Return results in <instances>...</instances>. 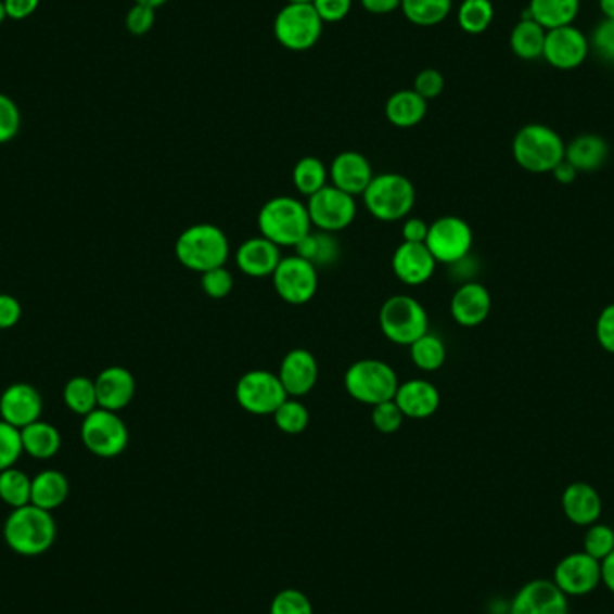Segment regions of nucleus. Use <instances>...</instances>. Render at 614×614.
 Masks as SVG:
<instances>
[{
	"label": "nucleus",
	"mask_w": 614,
	"mask_h": 614,
	"mask_svg": "<svg viewBox=\"0 0 614 614\" xmlns=\"http://www.w3.org/2000/svg\"><path fill=\"white\" fill-rule=\"evenodd\" d=\"M580 11V0H530L523 18H532L547 31L572 26Z\"/></svg>",
	"instance_id": "bb28decb"
},
{
	"label": "nucleus",
	"mask_w": 614,
	"mask_h": 614,
	"mask_svg": "<svg viewBox=\"0 0 614 614\" xmlns=\"http://www.w3.org/2000/svg\"><path fill=\"white\" fill-rule=\"evenodd\" d=\"M561 507L570 523L588 528L589 525L600 520L604 511V501L593 485L586 484V482H573L567 485L561 496Z\"/></svg>",
	"instance_id": "5701e85b"
},
{
	"label": "nucleus",
	"mask_w": 614,
	"mask_h": 614,
	"mask_svg": "<svg viewBox=\"0 0 614 614\" xmlns=\"http://www.w3.org/2000/svg\"><path fill=\"white\" fill-rule=\"evenodd\" d=\"M394 401L408 419H427L440 407V392L430 381L411 380L399 383Z\"/></svg>",
	"instance_id": "393cba45"
},
{
	"label": "nucleus",
	"mask_w": 614,
	"mask_h": 614,
	"mask_svg": "<svg viewBox=\"0 0 614 614\" xmlns=\"http://www.w3.org/2000/svg\"><path fill=\"white\" fill-rule=\"evenodd\" d=\"M329 178L334 188L356 199L359 194L363 196L374 178V172L367 156L358 152H344L336 155L329 167Z\"/></svg>",
	"instance_id": "412c9836"
},
{
	"label": "nucleus",
	"mask_w": 614,
	"mask_h": 614,
	"mask_svg": "<svg viewBox=\"0 0 614 614\" xmlns=\"http://www.w3.org/2000/svg\"><path fill=\"white\" fill-rule=\"evenodd\" d=\"M22 306L13 295L0 293V331L15 328L21 322Z\"/></svg>",
	"instance_id": "603ef678"
},
{
	"label": "nucleus",
	"mask_w": 614,
	"mask_h": 614,
	"mask_svg": "<svg viewBox=\"0 0 614 614\" xmlns=\"http://www.w3.org/2000/svg\"><path fill=\"white\" fill-rule=\"evenodd\" d=\"M63 402L68 410L87 417L98 407V392H95V381L87 375H76L63 386Z\"/></svg>",
	"instance_id": "72a5a7b5"
},
{
	"label": "nucleus",
	"mask_w": 614,
	"mask_h": 614,
	"mask_svg": "<svg viewBox=\"0 0 614 614\" xmlns=\"http://www.w3.org/2000/svg\"><path fill=\"white\" fill-rule=\"evenodd\" d=\"M552 580L566 597H584L602 584V567L584 550L567 553L553 567Z\"/></svg>",
	"instance_id": "4468645a"
},
{
	"label": "nucleus",
	"mask_w": 614,
	"mask_h": 614,
	"mask_svg": "<svg viewBox=\"0 0 614 614\" xmlns=\"http://www.w3.org/2000/svg\"><path fill=\"white\" fill-rule=\"evenodd\" d=\"M370 419H372V424L378 432L391 435V433L399 432V427L402 426L407 417L402 413L401 408L397 407V402L392 399V401L380 402V405L372 407Z\"/></svg>",
	"instance_id": "c03bdc74"
},
{
	"label": "nucleus",
	"mask_w": 614,
	"mask_h": 614,
	"mask_svg": "<svg viewBox=\"0 0 614 614\" xmlns=\"http://www.w3.org/2000/svg\"><path fill=\"white\" fill-rule=\"evenodd\" d=\"M286 399L279 375L268 370H251L235 385V401L252 415H273Z\"/></svg>",
	"instance_id": "9d476101"
},
{
	"label": "nucleus",
	"mask_w": 614,
	"mask_h": 614,
	"mask_svg": "<svg viewBox=\"0 0 614 614\" xmlns=\"http://www.w3.org/2000/svg\"><path fill=\"white\" fill-rule=\"evenodd\" d=\"M81 440L90 453L100 459H115L125 453L130 443V432L117 411L95 408L85 417Z\"/></svg>",
	"instance_id": "6e6552de"
},
{
	"label": "nucleus",
	"mask_w": 614,
	"mask_h": 614,
	"mask_svg": "<svg viewBox=\"0 0 614 614\" xmlns=\"http://www.w3.org/2000/svg\"><path fill=\"white\" fill-rule=\"evenodd\" d=\"M5 18H8V13H5L4 0H0V24H2Z\"/></svg>",
	"instance_id": "680f3d73"
},
{
	"label": "nucleus",
	"mask_w": 614,
	"mask_h": 614,
	"mask_svg": "<svg viewBox=\"0 0 614 614\" xmlns=\"http://www.w3.org/2000/svg\"><path fill=\"white\" fill-rule=\"evenodd\" d=\"M56 534V521L51 512L33 503L13 509L4 523L5 545L26 558H37L51 550Z\"/></svg>",
	"instance_id": "f257e3e1"
},
{
	"label": "nucleus",
	"mask_w": 614,
	"mask_h": 614,
	"mask_svg": "<svg viewBox=\"0 0 614 614\" xmlns=\"http://www.w3.org/2000/svg\"><path fill=\"white\" fill-rule=\"evenodd\" d=\"M380 328L392 344L411 345L427 333V312L417 298L394 295L380 309Z\"/></svg>",
	"instance_id": "0eeeda50"
},
{
	"label": "nucleus",
	"mask_w": 614,
	"mask_h": 614,
	"mask_svg": "<svg viewBox=\"0 0 614 614\" xmlns=\"http://www.w3.org/2000/svg\"><path fill=\"white\" fill-rule=\"evenodd\" d=\"M583 550L602 563L614 550V528L599 521L589 525L584 534Z\"/></svg>",
	"instance_id": "ea45409f"
},
{
	"label": "nucleus",
	"mask_w": 614,
	"mask_h": 614,
	"mask_svg": "<svg viewBox=\"0 0 614 614\" xmlns=\"http://www.w3.org/2000/svg\"><path fill=\"white\" fill-rule=\"evenodd\" d=\"M594 336L600 347L614 355V304L605 306L594 323Z\"/></svg>",
	"instance_id": "8fccbe9b"
},
{
	"label": "nucleus",
	"mask_w": 614,
	"mask_h": 614,
	"mask_svg": "<svg viewBox=\"0 0 614 614\" xmlns=\"http://www.w3.org/2000/svg\"><path fill=\"white\" fill-rule=\"evenodd\" d=\"M451 317L462 328H478L489 318L493 298L484 284L463 282L451 298Z\"/></svg>",
	"instance_id": "aec40b11"
},
{
	"label": "nucleus",
	"mask_w": 614,
	"mask_h": 614,
	"mask_svg": "<svg viewBox=\"0 0 614 614\" xmlns=\"http://www.w3.org/2000/svg\"><path fill=\"white\" fill-rule=\"evenodd\" d=\"M21 130V110L10 95L0 92V144L13 141Z\"/></svg>",
	"instance_id": "a18cd8bd"
},
{
	"label": "nucleus",
	"mask_w": 614,
	"mask_h": 614,
	"mask_svg": "<svg viewBox=\"0 0 614 614\" xmlns=\"http://www.w3.org/2000/svg\"><path fill=\"white\" fill-rule=\"evenodd\" d=\"M345 391L353 399L369 407L392 401L399 388L396 370L381 359H359L344 378Z\"/></svg>",
	"instance_id": "39448f33"
},
{
	"label": "nucleus",
	"mask_w": 614,
	"mask_h": 614,
	"mask_svg": "<svg viewBox=\"0 0 614 614\" xmlns=\"http://www.w3.org/2000/svg\"><path fill=\"white\" fill-rule=\"evenodd\" d=\"M600 567H602V584H604V588L614 594V550L600 563Z\"/></svg>",
	"instance_id": "13d9d810"
},
{
	"label": "nucleus",
	"mask_w": 614,
	"mask_h": 614,
	"mask_svg": "<svg viewBox=\"0 0 614 614\" xmlns=\"http://www.w3.org/2000/svg\"><path fill=\"white\" fill-rule=\"evenodd\" d=\"M364 207L380 221H401L407 219L415 205L413 183L397 172H383L372 178L363 193Z\"/></svg>",
	"instance_id": "423d86ee"
},
{
	"label": "nucleus",
	"mask_w": 614,
	"mask_h": 614,
	"mask_svg": "<svg viewBox=\"0 0 614 614\" xmlns=\"http://www.w3.org/2000/svg\"><path fill=\"white\" fill-rule=\"evenodd\" d=\"M42 0H4L5 13L11 21H26L38 10Z\"/></svg>",
	"instance_id": "5fc2aeb1"
},
{
	"label": "nucleus",
	"mask_w": 614,
	"mask_h": 614,
	"mask_svg": "<svg viewBox=\"0 0 614 614\" xmlns=\"http://www.w3.org/2000/svg\"><path fill=\"white\" fill-rule=\"evenodd\" d=\"M136 2H139V4H146L150 5V8H161V5L166 4V2H169V0H136Z\"/></svg>",
	"instance_id": "052dcab7"
},
{
	"label": "nucleus",
	"mask_w": 614,
	"mask_h": 614,
	"mask_svg": "<svg viewBox=\"0 0 614 614\" xmlns=\"http://www.w3.org/2000/svg\"><path fill=\"white\" fill-rule=\"evenodd\" d=\"M430 225L421 218H407L402 221V241L405 243H426Z\"/></svg>",
	"instance_id": "864d4df0"
},
{
	"label": "nucleus",
	"mask_w": 614,
	"mask_h": 614,
	"mask_svg": "<svg viewBox=\"0 0 614 614\" xmlns=\"http://www.w3.org/2000/svg\"><path fill=\"white\" fill-rule=\"evenodd\" d=\"M323 22L312 4H286L273 24L277 42L290 51L303 52L315 48L322 38Z\"/></svg>",
	"instance_id": "1a4fd4ad"
},
{
	"label": "nucleus",
	"mask_w": 614,
	"mask_h": 614,
	"mask_svg": "<svg viewBox=\"0 0 614 614\" xmlns=\"http://www.w3.org/2000/svg\"><path fill=\"white\" fill-rule=\"evenodd\" d=\"M604 18H614V0H599Z\"/></svg>",
	"instance_id": "bf43d9fd"
},
{
	"label": "nucleus",
	"mask_w": 614,
	"mask_h": 614,
	"mask_svg": "<svg viewBox=\"0 0 614 614\" xmlns=\"http://www.w3.org/2000/svg\"><path fill=\"white\" fill-rule=\"evenodd\" d=\"M155 21V8L136 2L126 15V29L136 37H142V35L152 31Z\"/></svg>",
	"instance_id": "49530a36"
},
{
	"label": "nucleus",
	"mask_w": 614,
	"mask_h": 614,
	"mask_svg": "<svg viewBox=\"0 0 614 614\" xmlns=\"http://www.w3.org/2000/svg\"><path fill=\"white\" fill-rule=\"evenodd\" d=\"M297 256L303 257V259L309 260L311 265L317 266H331L338 260L340 257V243L334 234L331 232H309L306 238L298 241Z\"/></svg>",
	"instance_id": "2f4dec72"
},
{
	"label": "nucleus",
	"mask_w": 614,
	"mask_h": 614,
	"mask_svg": "<svg viewBox=\"0 0 614 614\" xmlns=\"http://www.w3.org/2000/svg\"><path fill=\"white\" fill-rule=\"evenodd\" d=\"M277 295L292 306H304L318 292V268L309 260L298 257H282L271 276Z\"/></svg>",
	"instance_id": "f8f14e48"
},
{
	"label": "nucleus",
	"mask_w": 614,
	"mask_h": 614,
	"mask_svg": "<svg viewBox=\"0 0 614 614\" xmlns=\"http://www.w3.org/2000/svg\"><path fill=\"white\" fill-rule=\"evenodd\" d=\"M312 8L317 10L318 16L325 22H342L349 16L353 10V0H312Z\"/></svg>",
	"instance_id": "3c124183"
},
{
	"label": "nucleus",
	"mask_w": 614,
	"mask_h": 614,
	"mask_svg": "<svg viewBox=\"0 0 614 614\" xmlns=\"http://www.w3.org/2000/svg\"><path fill=\"white\" fill-rule=\"evenodd\" d=\"M547 29L532 18H521L511 33V49L515 56L526 62L542 57Z\"/></svg>",
	"instance_id": "7c9ffc66"
},
{
	"label": "nucleus",
	"mask_w": 614,
	"mask_h": 614,
	"mask_svg": "<svg viewBox=\"0 0 614 614\" xmlns=\"http://www.w3.org/2000/svg\"><path fill=\"white\" fill-rule=\"evenodd\" d=\"M312 0H287V4H311Z\"/></svg>",
	"instance_id": "e2e57ef3"
},
{
	"label": "nucleus",
	"mask_w": 614,
	"mask_h": 614,
	"mask_svg": "<svg viewBox=\"0 0 614 614\" xmlns=\"http://www.w3.org/2000/svg\"><path fill=\"white\" fill-rule=\"evenodd\" d=\"M453 0H401V10L415 26L432 27L448 18Z\"/></svg>",
	"instance_id": "473e14b6"
},
{
	"label": "nucleus",
	"mask_w": 614,
	"mask_h": 614,
	"mask_svg": "<svg viewBox=\"0 0 614 614\" xmlns=\"http://www.w3.org/2000/svg\"><path fill=\"white\" fill-rule=\"evenodd\" d=\"M411 361L422 372H435L446 363V345L437 334L426 333L410 345Z\"/></svg>",
	"instance_id": "e433bc0d"
},
{
	"label": "nucleus",
	"mask_w": 614,
	"mask_h": 614,
	"mask_svg": "<svg viewBox=\"0 0 614 614\" xmlns=\"http://www.w3.org/2000/svg\"><path fill=\"white\" fill-rule=\"evenodd\" d=\"M95 392H98V407L104 410L117 411L125 410L133 397H136V378L130 370L112 364L101 370L95 378Z\"/></svg>",
	"instance_id": "6ab92c4d"
},
{
	"label": "nucleus",
	"mask_w": 614,
	"mask_h": 614,
	"mask_svg": "<svg viewBox=\"0 0 614 614\" xmlns=\"http://www.w3.org/2000/svg\"><path fill=\"white\" fill-rule=\"evenodd\" d=\"M270 614H315L307 594L298 589H282L271 600Z\"/></svg>",
	"instance_id": "79ce46f5"
},
{
	"label": "nucleus",
	"mask_w": 614,
	"mask_h": 614,
	"mask_svg": "<svg viewBox=\"0 0 614 614\" xmlns=\"http://www.w3.org/2000/svg\"><path fill=\"white\" fill-rule=\"evenodd\" d=\"M437 260L424 243H405L397 246L392 257V270L407 286H421L432 279Z\"/></svg>",
	"instance_id": "a211bd4d"
},
{
	"label": "nucleus",
	"mask_w": 614,
	"mask_h": 614,
	"mask_svg": "<svg viewBox=\"0 0 614 614\" xmlns=\"http://www.w3.org/2000/svg\"><path fill=\"white\" fill-rule=\"evenodd\" d=\"M279 380H281L287 397L307 396L315 388L318 381L317 358L307 349H293L282 358L281 369H279Z\"/></svg>",
	"instance_id": "4be33fe9"
},
{
	"label": "nucleus",
	"mask_w": 614,
	"mask_h": 614,
	"mask_svg": "<svg viewBox=\"0 0 614 614\" xmlns=\"http://www.w3.org/2000/svg\"><path fill=\"white\" fill-rule=\"evenodd\" d=\"M175 254L188 270L205 273L229 260V238L218 225L196 223L178 235Z\"/></svg>",
	"instance_id": "7ed1b4c3"
},
{
	"label": "nucleus",
	"mask_w": 614,
	"mask_h": 614,
	"mask_svg": "<svg viewBox=\"0 0 614 614\" xmlns=\"http://www.w3.org/2000/svg\"><path fill=\"white\" fill-rule=\"evenodd\" d=\"M71 484L67 476L56 469H46L31 482V503L52 512L67 501Z\"/></svg>",
	"instance_id": "cd10ccee"
},
{
	"label": "nucleus",
	"mask_w": 614,
	"mask_h": 614,
	"mask_svg": "<svg viewBox=\"0 0 614 614\" xmlns=\"http://www.w3.org/2000/svg\"><path fill=\"white\" fill-rule=\"evenodd\" d=\"M31 482L24 471L16 468L5 469L0 473V500L11 509L31 503Z\"/></svg>",
	"instance_id": "c9c22d12"
},
{
	"label": "nucleus",
	"mask_w": 614,
	"mask_h": 614,
	"mask_svg": "<svg viewBox=\"0 0 614 614\" xmlns=\"http://www.w3.org/2000/svg\"><path fill=\"white\" fill-rule=\"evenodd\" d=\"M329 169L317 156H304L293 167V183L303 196H312L328 186Z\"/></svg>",
	"instance_id": "f704fd0d"
},
{
	"label": "nucleus",
	"mask_w": 614,
	"mask_h": 614,
	"mask_svg": "<svg viewBox=\"0 0 614 614\" xmlns=\"http://www.w3.org/2000/svg\"><path fill=\"white\" fill-rule=\"evenodd\" d=\"M257 227L263 238L277 246H297L311 232V219L303 202L292 196H277L260 207Z\"/></svg>",
	"instance_id": "20e7f679"
},
{
	"label": "nucleus",
	"mask_w": 614,
	"mask_h": 614,
	"mask_svg": "<svg viewBox=\"0 0 614 614\" xmlns=\"http://www.w3.org/2000/svg\"><path fill=\"white\" fill-rule=\"evenodd\" d=\"M22 453L24 446L21 430L0 419V473L5 469L15 468Z\"/></svg>",
	"instance_id": "a19ab883"
},
{
	"label": "nucleus",
	"mask_w": 614,
	"mask_h": 614,
	"mask_svg": "<svg viewBox=\"0 0 614 614\" xmlns=\"http://www.w3.org/2000/svg\"><path fill=\"white\" fill-rule=\"evenodd\" d=\"M473 240V229L465 219L459 216H444L430 225L424 245L437 263L451 266L469 256Z\"/></svg>",
	"instance_id": "9b49d317"
},
{
	"label": "nucleus",
	"mask_w": 614,
	"mask_h": 614,
	"mask_svg": "<svg viewBox=\"0 0 614 614\" xmlns=\"http://www.w3.org/2000/svg\"><path fill=\"white\" fill-rule=\"evenodd\" d=\"M361 5L372 15H388L401 8V0H361Z\"/></svg>",
	"instance_id": "6e6d98bb"
},
{
	"label": "nucleus",
	"mask_w": 614,
	"mask_h": 614,
	"mask_svg": "<svg viewBox=\"0 0 614 614\" xmlns=\"http://www.w3.org/2000/svg\"><path fill=\"white\" fill-rule=\"evenodd\" d=\"M495 21V5L490 0H463L459 10V26L469 35H482Z\"/></svg>",
	"instance_id": "4c0bfd02"
},
{
	"label": "nucleus",
	"mask_w": 614,
	"mask_h": 614,
	"mask_svg": "<svg viewBox=\"0 0 614 614\" xmlns=\"http://www.w3.org/2000/svg\"><path fill=\"white\" fill-rule=\"evenodd\" d=\"M577 175V169L566 161L561 162L552 171V177L555 178V182L563 183V186H570V183L575 182Z\"/></svg>",
	"instance_id": "4d7b16f0"
},
{
	"label": "nucleus",
	"mask_w": 614,
	"mask_h": 614,
	"mask_svg": "<svg viewBox=\"0 0 614 614\" xmlns=\"http://www.w3.org/2000/svg\"><path fill=\"white\" fill-rule=\"evenodd\" d=\"M591 46L600 56L614 63V18H604L599 26L594 27Z\"/></svg>",
	"instance_id": "09e8293b"
},
{
	"label": "nucleus",
	"mask_w": 614,
	"mask_h": 614,
	"mask_svg": "<svg viewBox=\"0 0 614 614\" xmlns=\"http://www.w3.org/2000/svg\"><path fill=\"white\" fill-rule=\"evenodd\" d=\"M276 426L287 435H298L306 430L309 424V411L304 407V402L298 401L297 397H287L281 407L273 413Z\"/></svg>",
	"instance_id": "58836bf2"
},
{
	"label": "nucleus",
	"mask_w": 614,
	"mask_h": 614,
	"mask_svg": "<svg viewBox=\"0 0 614 614\" xmlns=\"http://www.w3.org/2000/svg\"><path fill=\"white\" fill-rule=\"evenodd\" d=\"M281 246L271 243L263 235L259 238H251L245 243H241L240 248L235 252V263L245 276L271 277L277 266L281 263Z\"/></svg>",
	"instance_id": "b1692460"
},
{
	"label": "nucleus",
	"mask_w": 614,
	"mask_h": 614,
	"mask_svg": "<svg viewBox=\"0 0 614 614\" xmlns=\"http://www.w3.org/2000/svg\"><path fill=\"white\" fill-rule=\"evenodd\" d=\"M589 40L578 27L564 26L547 31L542 57L558 71H573L586 62Z\"/></svg>",
	"instance_id": "dca6fc26"
},
{
	"label": "nucleus",
	"mask_w": 614,
	"mask_h": 614,
	"mask_svg": "<svg viewBox=\"0 0 614 614\" xmlns=\"http://www.w3.org/2000/svg\"><path fill=\"white\" fill-rule=\"evenodd\" d=\"M42 411V394L27 383H13L0 396V419L18 430L40 421Z\"/></svg>",
	"instance_id": "f3484780"
},
{
	"label": "nucleus",
	"mask_w": 614,
	"mask_h": 614,
	"mask_svg": "<svg viewBox=\"0 0 614 614\" xmlns=\"http://www.w3.org/2000/svg\"><path fill=\"white\" fill-rule=\"evenodd\" d=\"M444 85H446V81H444V76L438 73L437 68H424L417 74L413 90L426 101L435 100L443 94Z\"/></svg>",
	"instance_id": "de8ad7c7"
},
{
	"label": "nucleus",
	"mask_w": 614,
	"mask_h": 614,
	"mask_svg": "<svg viewBox=\"0 0 614 614\" xmlns=\"http://www.w3.org/2000/svg\"><path fill=\"white\" fill-rule=\"evenodd\" d=\"M306 207L312 227L331 234L347 229L358 213L355 196L340 191L334 186H325L309 196Z\"/></svg>",
	"instance_id": "ddd939ff"
},
{
	"label": "nucleus",
	"mask_w": 614,
	"mask_h": 614,
	"mask_svg": "<svg viewBox=\"0 0 614 614\" xmlns=\"http://www.w3.org/2000/svg\"><path fill=\"white\" fill-rule=\"evenodd\" d=\"M427 101L415 90H399L385 104L386 119L397 128H413L426 117Z\"/></svg>",
	"instance_id": "c85d7f7f"
},
{
	"label": "nucleus",
	"mask_w": 614,
	"mask_h": 614,
	"mask_svg": "<svg viewBox=\"0 0 614 614\" xmlns=\"http://www.w3.org/2000/svg\"><path fill=\"white\" fill-rule=\"evenodd\" d=\"M200 284L207 297L221 300V298L229 297L234 290V276L225 266H219V268L202 273Z\"/></svg>",
	"instance_id": "37998d69"
},
{
	"label": "nucleus",
	"mask_w": 614,
	"mask_h": 614,
	"mask_svg": "<svg viewBox=\"0 0 614 614\" xmlns=\"http://www.w3.org/2000/svg\"><path fill=\"white\" fill-rule=\"evenodd\" d=\"M509 614H570V604L552 578H534L517 589Z\"/></svg>",
	"instance_id": "2eb2a0df"
},
{
	"label": "nucleus",
	"mask_w": 614,
	"mask_h": 614,
	"mask_svg": "<svg viewBox=\"0 0 614 614\" xmlns=\"http://www.w3.org/2000/svg\"><path fill=\"white\" fill-rule=\"evenodd\" d=\"M610 158V144L600 136L584 133L566 144L564 161L570 162L578 172L599 171Z\"/></svg>",
	"instance_id": "a878e982"
},
{
	"label": "nucleus",
	"mask_w": 614,
	"mask_h": 614,
	"mask_svg": "<svg viewBox=\"0 0 614 614\" xmlns=\"http://www.w3.org/2000/svg\"><path fill=\"white\" fill-rule=\"evenodd\" d=\"M566 144L558 131L547 125L530 123L520 128L512 141V155L521 169L545 175L564 161Z\"/></svg>",
	"instance_id": "f03ea898"
},
{
	"label": "nucleus",
	"mask_w": 614,
	"mask_h": 614,
	"mask_svg": "<svg viewBox=\"0 0 614 614\" xmlns=\"http://www.w3.org/2000/svg\"><path fill=\"white\" fill-rule=\"evenodd\" d=\"M21 435L24 453L29 455L33 459H52L62 448V435L57 432V427L52 426L49 422H43L42 419L33 422L29 426L22 427Z\"/></svg>",
	"instance_id": "c756f323"
}]
</instances>
